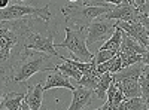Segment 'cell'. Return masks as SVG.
Wrapping results in <instances>:
<instances>
[{"label":"cell","instance_id":"cell-6","mask_svg":"<svg viewBox=\"0 0 149 110\" xmlns=\"http://www.w3.org/2000/svg\"><path fill=\"white\" fill-rule=\"evenodd\" d=\"M54 37H55V30H49L46 33H42L39 30H34L33 26L29 30V34L26 37V46L29 49H34V51H42V52H48L57 58H61V55L57 52V46L54 43Z\"/></svg>","mask_w":149,"mask_h":110},{"label":"cell","instance_id":"cell-27","mask_svg":"<svg viewBox=\"0 0 149 110\" xmlns=\"http://www.w3.org/2000/svg\"><path fill=\"white\" fill-rule=\"evenodd\" d=\"M9 6V0H0V9H5Z\"/></svg>","mask_w":149,"mask_h":110},{"label":"cell","instance_id":"cell-19","mask_svg":"<svg viewBox=\"0 0 149 110\" xmlns=\"http://www.w3.org/2000/svg\"><path fill=\"white\" fill-rule=\"evenodd\" d=\"M118 110H148V100L143 97L125 98L118 107Z\"/></svg>","mask_w":149,"mask_h":110},{"label":"cell","instance_id":"cell-18","mask_svg":"<svg viewBox=\"0 0 149 110\" xmlns=\"http://www.w3.org/2000/svg\"><path fill=\"white\" fill-rule=\"evenodd\" d=\"M122 33H124V28L119 26V24H116V28H115L113 34H112L100 48H102V49H112L115 52H119L121 43H122ZM100 48H98V49H100Z\"/></svg>","mask_w":149,"mask_h":110},{"label":"cell","instance_id":"cell-28","mask_svg":"<svg viewBox=\"0 0 149 110\" xmlns=\"http://www.w3.org/2000/svg\"><path fill=\"white\" fill-rule=\"evenodd\" d=\"M143 73L149 75V64H143Z\"/></svg>","mask_w":149,"mask_h":110},{"label":"cell","instance_id":"cell-21","mask_svg":"<svg viewBox=\"0 0 149 110\" xmlns=\"http://www.w3.org/2000/svg\"><path fill=\"white\" fill-rule=\"evenodd\" d=\"M119 52H115V51H112V49H97V54L94 55V59H95V63L97 64H102V63H106V61L112 59L115 55H118Z\"/></svg>","mask_w":149,"mask_h":110},{"label":"cell","instance_id":"cell-1","mask_svg":"<svg viewBox=\"0 0 149 110\" xmlns=\"http://www.w3.org/2000/svg\"><path fill=\"white\" fill-rule=\"evenodd\" d=\"M0 68H2V86H5L10 82L24 83L36 73L55 70L57 63L51 54L26 48L19 52L10 54L6 64L0 66Z\"/></svg>","mask_w":149,"mask_h":110},{"label":"cell","instance_id":"cell-14","mask_svg":"<svg viewBox=\"0 0 149 110\" xmlns=\"http://www.w3.org/2000/svg\"><path fill=\"white\" fill-rule=\"evenodd\" d=\"M43 86L42 83H36L34 86H29L26 92V100L27 104L30 106V110H39L42 107V100H43Z\"/></svg>","mask_w":149,"mask_h":110},{"label":"cell","instance_id":"cell-2","mask_svg":"<svg viewBox=\"0 0 149 110\" xmlns=\"http://www.w3.org/2000/svg\"><path fill=\"white\" fill-rule=\"evenodd\" d=\"M113 5H67L61 8V12L66 18V22H70L76 27H88L90 24L112 10Z\"/></svg>","mask_w":149,"mask_h":110},{"label":"cell","instance_id":"cell-10","mask_svg":"<svg viewBox=\"0 0 149 110\" xmlns=\"http://www.w3.org/2000/svg\"><path fill=\"white\" fill-rule=\"evenodd\" d=\"M55 88H66L69 91H73L74 86L72 85V82L69 80V76H66L61 70L55 68L52 70V73H49V76L46 77V82L43 85V89H55Z\"/></svg>","mask_w":149,"mask_h":110},{"label":"cell","instance_id":"cell-13","mask_svg":"<svg viewBox=\"0 0 149 110\" xmlns=\"http://www.w3.org/2000/svg\"><path fill=\"white\" fill-rule=\"evenodd\" d=\"M145 52H146V48H145L137 39H134L131 34H128L125 30H124L119 54H122V55H130V54H145Z\"/></svg>","mask_w":149,"mask_h":110},{"label":"cell","instance_id":"cell-9","mask_svg":"<svg viewBox=\"0 0 149 110\" xmlns=\"http://www.w3.org/2000/svg\"><path fill=\"white\" fill-rule=\"evenodd\" d=\"M119 26L125 30L128 34H131L134 39H137L145 48L149 46V30L143 26L140 21L137 22H127V21H118Z\"/></svg>","mask_w":149,"mask_h":110},{"label":"cell","instance_id":"cell-17","mask_svg":"<svg viewBox=\"0 0 149 110\" xmlns=\"http://www.w3.org/2000/svg\"><path fill=\"white\" fill-rule=\"evenodd\" d=\"M113 82V73L112 71H106V73H102V77L98 80V85L95 86L94 92H95V97L100 100H104L106 101V97H107V89L109 86Z\"/></svg>","mask_w":149,"mask_h":110},{"label":"cell","instance_id":"cell-29","mask_svg":"<svg viewBox=\"0 0 149 110\" xmlns=\"http://www.w3.org/2000/svg\"><path fill=\"white\" fill-rule=\"evenodd\" d=\"M69 2H72V3H76V2H78V0H69Z\"/></svg>","mask_w":149,"mask_h":110},{"label":"cell","instance_id":"cell-23","mask_svg":"<svg viewBox=\"0 0 149 110\" xmlns=\"http://www.w3.org/2000/svg\"><path fill=\"white\" fill-rule=\"evenodd\" d=\"M122 2H124V0H102V3H110V5H113V6L121 5Z\"/></svg>","mask_w":149,"mask_h":110},{"label":"cell","instance_id":"cell-12","mask_svg":"<svg viewBox=\"0 0 149 110\" xmlns=\"http://www.w3.org/2000/svg\"><path fill=\"white\" fill-rule=\"evenodd\" d=\"M26 92L24 91H12L8 94L2 95V100H0V109L2 110H21V104L26 98Z\"/></svg>","mask_w":149,"mask_h":110},{"label":"cell","instance_id":"cell-20","mask_svg":"<svg viewBox=\"0 0 149 110\" xmlns=\"http://www.w3.org/2000/svg\"><path fill=\"white\" fill-rule=\"evenodd\" d=\"M100 77H102V73H91V75H84L79 80H78V83L79 85H84V86H86V88H90V89H95V86L98 85V80H100Z\"/></svg>","mask_w":149,"mask_h":110},{"label":"cell","instance_id":"cell-30","mask_svg":"<svg viewBox=\"0 0 149 110\" xmlns=\"http://www.w3.org/2000/svg\"><path fill=\"white\" fill-rule=\"evenodd\" d=\"M17 2H24V0H17Z\"/></svg>","mask_w":149,"mask_h":110},{"label":"cell","instance_id":"cell-25","mask_svg":"<svg viewBox=\"0 0 149 110\" xmlns=\"http://www.w3.org/2000/svg\"><path fill=\"white\" fill-rule=\"evenodd\" d=\"M130 2H133V3L136 5V6H137V8L140 9V8H142V6L145 5V2H146V0H130Z\"/></svg>","mask_w":149,"mask_h":110},{"label":"cell","instance_id":"cell-15","mask_svg":"<svg viewBox=\"0 0 149 110\" xmlns=\"http://www.w3.org/2000/svg\"><path fill=\"white\" fill-rule=\"evenodd\" d=\"M115 82L124 91L127 98H131V97H142V88H140L139 79H121V80H115Z\"/></svg>","mask_w":149,"mask_h":110},{"label":"cell","instance_id":"cell-22","mask_svg":"<svg viewBox=\"0 0 149 110\" xmlns=\"http://www.w3.org/2000/svg\"><path fill=\"white\" fill-rule=\"evenodd\" d=\"M140 88H142V97L146 100H149V75L146 73H142V76L139 79Z\"/></svg>","mask_w":149,"mask_h":110},{"label":"cell","instance_id":"cell-26","mask_svg":"<svg viewBox=\"0 0 149 110\" xmlns=\"http://www.w3.org/2000/svg\"><path fill=\"white\" fill-rule=\"evenodd\" d=\"M82 2L85 5H88V2H90V5H102V0H82Z\"/></svg>","mask_w":149,"mask_h":110},{"label":"cell","instance_id":"cell-11","mask_svg":"<svg viewBox=\"0 0 149 110\" xmlns=\"http://www.w3.org/2000/svg\"><path fill=\"white\" fill-rule=\"evenodd\" d=\"M125 98H127V97H125V94H124V91L118 86V83L113 80V82H112V85L109 86V89H107L106 101H104V104L100 109L102 110H118L119 104Z\"/></svg>","mask_w":149,"mask_h":110},{"label":"cell","instance_id":"cell-8","mask_svg":"<svg viewBox=\"0 0 149 110\" xmlns=\"http://www.w3.org/2000/svg\"><path fill=\"white\" fill-rule=\"evenodd\" d=\"M72 103L69 106V110H81L85 109L93 100V95H95L94 89H90L84 86V85H79L74 86V89L72 91Z\"/></svg>","mask_w":149,"mask_h":110},{"label":"cell","instance_id":"cell-5","mask_svg":"<svg viewBox=\"0 0 149 110\" xmlns=\"http://www.w3.org/2000/svg\"><path fill=\"white\" fill-rule=\"evenodd\" d=\"M116 24H118V21L109 19L104 15L94 19L86 27V45H88L90 49H93L100 42H106L113 34V31L116 28Z\"/></svg>","mask_w":149,"mask_h":110},{"label":"cell","instance_id":"cell-7","mask_svg":"<svg viewBox=\"0 0 149 110\" xmlns=\"http://www.w3.org/2000/svg\"><path fill=\"white\" fill-rule=\"evenodd\" d=\"M106 18L113 21H127V22H137L140 21V9L130 0H124L121 5H116L104 14Z\"/></svg>","mask_w":149,"mask_h":110},{"label":"cell","instance_id":"cell-16","mask_svg":"<svg viewBox=\"0 0 149 110\" xmlns=\"http://www.w3.org/2000/svg\"><path fill=\"white\" fill-rule=\"evenodd\" d=\"M60 59H63V64H57V68L63 71L66 76L74 79L76 82L84 76V75H82V71L76 67V63H74V59H73V58H66V57L61 55Z\"/></svg>","mask_w":149,"mask_h":110},{"label":"cell","instance_id":"cell-3","mask_svg":"<svg viewBox=\"0 0 149 110\" xmlns=\"http://www.w3.org/2000/svg\"><path fill=\"white\" fill-rule=\"evenodd\" d=\"M66 39L55 45L57 48H66L72 52V58L78 61H91L94 59V55L91 49L86 45V28L85 27H78V28H70L66 27Z\"/></svg>","mask_w":149,"mask_h":110},{"label":"cell","instance_id":"cell-4","mask_svg":"<svg viewBox=\"0 0 149 110\" xmlns=\"http://www.w3.org/2000/svg\"><path fill=\"white\" fill-rule=\"evenodd\" d=\"M52 17L49 5H45L43 8H36L30 5H9L5 9H0V19L2 21H10V19H19V18H42L43 21H49Z\"/></svg>","mask_w":149,"mask_h":110},{"label":"cell","instance_id":"cell-24","mask_svg":"<svg viewBox=\"0 0 149 110\" xmlns=\"http://www.w3.org/2000/svg\"><path fill=\"white\" fill-rule=\"evenodd\" d=\"M143 64H149V46L146 48V52L143 54V59H142Z\"/></svg>","mask_w":149,"mask_h":110}]
</instances>
